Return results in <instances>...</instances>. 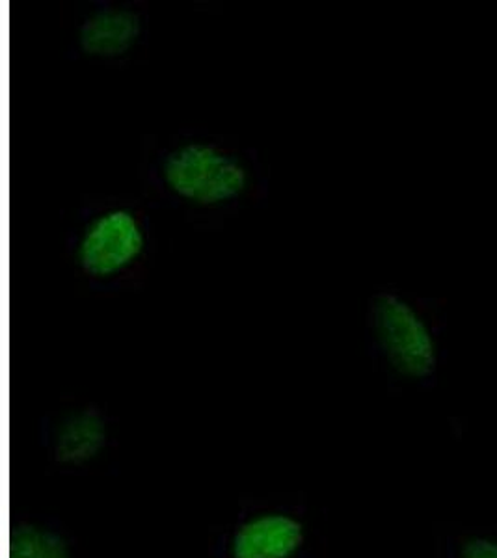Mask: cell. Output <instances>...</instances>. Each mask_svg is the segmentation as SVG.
I'll list each match as a JSON object with an SVG mask.
<instances>
[{"label":"cell","mask_w":497,"mask_h":558,"mask_svg":"<svg viewBox=\"0 0 497 558\" xmlns=\"http://www.w3.org/2000/svg\"><path fill=\"white\" fill-rule=\"evenodd\" d=\"M144 247L141 223L129 210L105 213L84 233L78 260L89 276L109 278L129 267Z\"/></svg>","instance_id":"3"},{"label":"cell","mask_w":497,"mask_h":558,"mask_svg":"<svg viewBox=\"0 0 497 558\" xmlns=\"http://www.w3.org/2000/svg\"><path fill=\"white\" fill-rule=\"evenodd\" d=\"M141 36V20L128 8H102L84 21L78 41L88 57H122Z\"/></svg>","instance_id":"4"},{"label":"cell","mask_w":497,"mask_h":558,"mask_svg":"<svg viewBox=\"0 0 497 558\" xmlns=\"http://www.w3.org/2000/svg\"><path fill=\"white\" fill-rule=\"evenodd\" d=\"M10 558H68V551L57 534L21 525L10 534Z\"/></svg>","instance_id":"7"},{"label":"cell","mask_w":497,"mask_h":558,"mask_svg":"<svg viewBox=\"0 0 497 558\" xmlns=\"http://www.w3.org/2000/svg\"><path fill=\"white\" fill-rule=\"evenodd\" d=\"M105 444V423L96 410H81L65 418L57 436V457L65 463L86 462Z\"/></svg>","instance_id":"6"},{"label":"cell","mask_w":497,"mask_h":558,"mask_svg":"<svg viewBox=\"0 0 497 558\" xmlns=\"http://www.w3.org/2000/svg\"><path fill=\"white\" fill-rule=\"evenodd\" d=\"M302 529L283 515H265L241 529L233 544L235 558H288L299 547Z\"/></svg>","instance_id":"5"},{"label":"cell","mask_w":497,"mask_h":558,"mask_svg":"<svg viewBox=\"0 0 497 558\" xmlns=\"http://www.w3.org/2000/svg\"><path fill=\"white\" fill-rule=\"evenodd\" d=\"M373 326L384 354L409 378H427L436 368V341L428 324L407 300L384 292L373 304Z\"/></svg>","instance_id":"2"},{"label":"cell","mask_w":497,"mask_h":558,"mask_svg":"<svg viewBox=\"0 0 497 558\" xmlns=\"http://www.w3.org/2000/svg\"><path fill=\"white\" fill-rule=\"evenodd\" d=\"M459 558H497V539L472 536L460 547Z\"/></svg>","instance_id":"8"},{"label":"cell","mask_w":497,"mask_h":558,"mask_svg":"<svg viewBox=\"0 0 497 558\" xmlns=\"http://www.w3.org/2000/svg\"><path fill=\"white\" fill-rule=\"evenodd\" d=\"M165 179L178 196L199 205L230 202L248 184V173L239 160L207 144H186L170 153Z\"/></svg>","instance_id":"1"}]
</instances>
